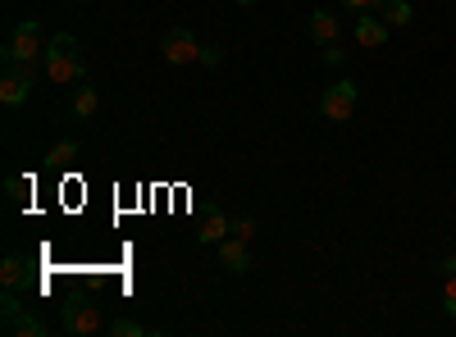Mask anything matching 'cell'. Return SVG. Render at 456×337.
I'll return each instance as SVG.
<instances>
[{"label": "cell", "mask_w": 456, "mask_h": 337, "mask_svg": "<svg viewBox=\"0 0 456 337\" xmlns=\"http://www.w3.org/2000/svg\"><path fill=\"white\" fill-rule=\"evenodd\" d=\"M306 32H311V42H315V46H338L342 23H338V14H329V10H315V14H311V23H306Z\"/></svg>", "instance_id": "cell-8"}, {"label": "cell", "mask_w": 456, "mask_h": 337, "mask_svg": "<svg viewBox=\"0 0 456 337\" xmlns=\"http://www.w3.org/2000/svg\"><path fill=\"white\" fill-rule=\"evenodd\" d=\"M96 105H101L96 87H78V92H73V115H78V119H92Z\"/></svg>", "instance_id": "cell-15"}, {"label": "cell", "mask_w": 456, "mask_h": 337, "mask_svg": "<svg viewBox=\"0 0 456 337\" xmlns=\"http://www.w3.org/2000/svg\"><path fill=\"white\" fill-rule=\"evenodd\" d=\"M32 73L37 68H28V64H5V78H0V105H23L28 100V92H32Z\"/></svg>", "instance_id": "cell-6"}, {"label": "cell", "mask_w": 456, "mask_h": 337, "mask_svg": "<svg viewBox=\"0 0 456 337\" xmlns=\"http://www.w3.org/2000/svg\"><path fill=\"white\" fill-rule=\"evenodd\" d=\"M46 36H42V28H37L32 19L28 23H19L14 32H10V42H5V64H28V68H37L46 60Z\"/></svg>", "instance_id": "cell-2"}, {"label": "cell", "mask_w": 456, "mask_h": 337, "mask_svg": "<svg viewBox=\"0 0 456 337\" xmlns=\"http://www.w3.org/2000/svg\"><path fill=\"white\" fill-rule=\"evenodd\" d=\"M320 60H324L329 68H338L342 60H347V51H342V46H324V55H320Z\"/></svg>", "instance_id": "cell-21"}, {"label": "cell", "mask_w": 456, "mask_h": 337, "mask_svg": "<svg viewBox=\"0 0 456 337\" xmlns=\"http://www.w3.org/2000/svg\"><path fill=\"white\" fill-rule=\"evenodd\" d=\"M443 310L456 319V274H447V283H443Z\"/></svg>", "instance_id": "cell-18"}, {"label": "cell", "mask_w": 456, "mask_h": 337, "mask_svg": "<svg viewBox=\"0 0 456 337\" xmlns=\"http://www.w3.org/2000/svg\"><path fill=\"white\" fill-rule=\"evenodd\" d=\"M60 333H69V337H92V333H101V306H92V301L64 306V315H60Z\"/></svg>", "instance_id": "cell-5"}, {"label": "cell", "mask_w": 456, "mask_h": 337, "mask_svg": "<svg viewBox=\"0 0 456 337\" xmlns=\"http://www.w3.org/2000/svg\"><path fill=\"white\" fill-rule=\"evenodd\" d=\"M443 274H456V255H447V260H443Z\"/></svg>", "instance_id": "cell-23"}, {"label": "cell", "mask_w": 456, "mask_h": 337, "mask_svg": "<svg viewBox=\"0 0 456 337\" xmlns=\"http://www.w3.org/2000/svg\"><path fill=\"white\" fill-rule=\"evenodd\" d=\"M224 237H233V223L224 219V210H219V205H210V210L201 214V229H197V242H201V246H219Z\"/></svg>", "instance_id": "cell-7"}, {"label": "cell", "mask_w": 456, "mask_h": 337, "mask_svg": "<svg viewBox=\"0 0 456 337\" xmlns=\"http://www.w3.org/2000/svg\"><path fill=\"white\" fill-rule=\"evenodd\" d=\"M379 19H384L388 28H406V23L415 19V10H411V0H384V10H379Z\"/></svg>", "instance_id": "cell-13"}, {"label": "cell", "mask_w": 456, "mask_h": 337, "mask_svg": "<svg viewBox=\"0 0 456 337\" xmlns=\"http://www.w3.org/2000/svg\"><path fill=\"white\" fill-rule=\"evenodd\" d=\"M160 55L169 64H201V46H197V36L187 32V28H169L160 36Z\"/></svg>", "instance_id": "cell-4"}, {"label": "cell", "mask_w": 456, "mask_h": 337, "mask_svg": "<svg viewBox=\"0 0 456 337\" xmlns=\"http://www.w3.org/2000/svg\"><path fill=\"white\" fill-rule=\"evenodd\" d=\"M384 42H388V23L379 19V14H361V19H356V46L379 51Z\"/></svg>", "instance_id": "cell-9"}, {"label": "cell", "mask_w": 456, "mask_h": 337, "mask_svg": "<svg viewBox=\"0 0 456 337\" xmlns=\"http://www.w3.org/2000/svg\"><path fill=\"white\" fill-rule=\"evenodd\" d=\"M238 5H256V0H238Z\"/></svg>", "instance_id": "cell-24"}, {"label": "cell", "mask_w": 456, "mask_h": 337, "mask_svg": "<svg viewBox=\"0 0 456 337\" xmlns=\"http://www.w3.org/2000/svg\"><path fill=\"white\" fill-rule=\"evenodd\" d=\"M347 10H356V14H379L384 10V0H342Z\"/></svg>", "instance_id": "cell-19"}, {"label": "cell", "mask_w": 456, "mask_h": 337, "mask_svg": "<svg viewBox=\"0 0 456 337\" xmlns=\"http://www.w3.org/2000/svg\"><path fill=\"white\" fill-rule=\"evenodd\" d=\"M5 192H10V201L32 197V178H5Z\"/></svg>", "instance_id": "cell-17"}, {"label": "cell", "mask_w": 456, "mask_h": 337, "mask_svg": "<svg viewBox=\"0 0 456 337\" xmlns=\"http://www.w3.org/2000/svg\"><path fill=\"white\" fill-rule=\"evenodd\" d=\"M73 160H78V141H55L51 151H46V164L51 169H69Z\"/></svg>", "instance_id": "cell-14"}, {"label": "cell", "mask_w": 456, "mask_h": 337, "mask_svg": "<svg viewBox=\"0 0 456 337\" xmlns=\"http://www.w3.org/2000/svg\"><path fill=\"white\" fill-rule=\"evenodd\" d=\"M219 265H224L228 274H247V269H251L247 242H242V237H224V242H219Z\"/></svg>", "instance_id": "cell-10"}, {"label": "cell", "mask_w": 456, "mask_h": 337, "mask_svg": "<svg viewBox=\"0 0 456 337\" xmlns=\"http://www.w3.org/2000/svg\"><path fill=\"white\" fill-rule=\"evenodd\" d=\"M320 115H324L329 124H347V119L356 115V83H352V78H338L333 87H324Z\"/></svg>", "instance_id": "cell-3"}, {"label": "cell", "mask_w": 456, "mask_h": 337, "mask_svg": "<svg viewBox=\"0 0 456 337\" xmlns=\"http://www.w3.org/2000/svg\"><path fill=\"white\" fill-rule=\"evenodd\" d=\"M233 237H242V242H251V237H256V219H251V214L233 223Z\"/></svg>", "instance_id": "cell-20"}, {"label": "cell", "mask_w": 456, "mask_h": 337, "mask_svg": "<svg viewBox=\"0 0 456 337\" xmlns=\"http://www.w3.org/2000/svg\"><path fill=\"white\" fill-rule=\"evenodd\" d=\"M5 333H10V337H42V333H46V324L37 319V315L14 310V315H5Z\"/></svg>", "instance_id": "cell-12"}, {"label": "cell", "mask_w": 456, "mask_h": 337, "mask_svg": "<svg viewBox=\"0 0 456 337\" xmlns=\"http://www.w3.org/2000/svg\"><path fill=\"white\" fill-rule=\"evenodd\" d=\"M142 333H146V328H142L137 319H114V324H110V337H142Z\"/></svg>", "instance_id": "cell-16"}, {"label": "cell", "mask_w": 456, "mask_h": 337, "mask_svg": "<svg viewBox=\"0 0 456 337\" xmlns=\"http://www.w3.org/2000/svg\"><path fill=\"white\" fill-rule=\"evenodd\" d=\"M42 68H46V78H51L55 87L83 83V78H87V55L78 51V36H73V32H55V36H51V46H46Z\"/></svg>", "instance_id": "cell-1"}, {"label": "cell", "mask_w": 456, "mask_h": 337, "mask_svg": "<svg viewBox=\"0 0 456 337\" xmlns=\"http://www.w3.org/2000/svg\"><path fill=\"white\" fill-rule=\"evenodd\" d=\"M0 287H10V292L28 287V260L23 255H5V260H0Z\"/></svg>", "instance_id": "cell-11"}, {"label": "cell", "mask_w": 456, "mask_h": 337, "mask_svg": "<svg viewBox=\"0 0 456 337\" xmlns=\"http://www.w3.org/2000/svg\"><path fill=\"white\" fill-rule=\"evenodd\" d=\"M219 60H224L219 46H201V64H219Z\"/></svg>", "instance_id": "cell-22"}]
</instances>
